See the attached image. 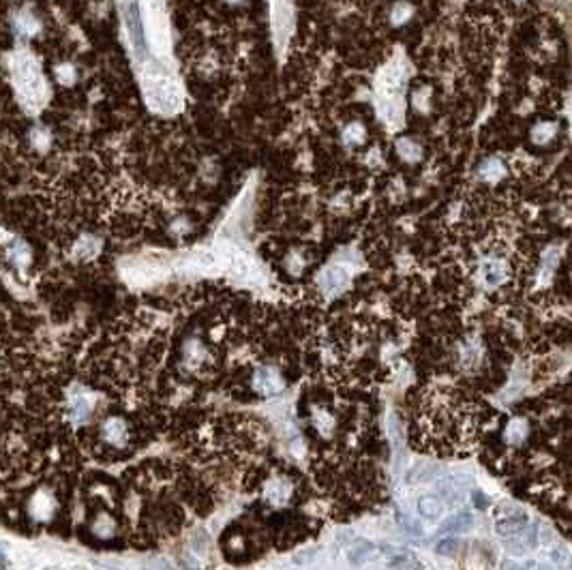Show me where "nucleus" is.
Listing matches in <instances>:
<instances>
[{"mask_svg":"<svg viewBox=\"0 0 572 570\" xmlns=\"http://www.w3.org/2000/svg\"><path fill=\"white\" fill-rule=\"evenodd\" d=\"M116 5L146 105L159 116L178 114L184 101L165 0H116Z\"/></svg>","mask_w":572,"mask_h":570,"instance_id":"f257e3e1","label":"nucleus"},{"mask_svg":"<svg viewBox=\"0 0 572 570\" xmlns=\"http://www.w3.org/2000/svg\"><path fill=\"white\" fill-rule=\"evenodd\" d=\"M9 74L21 107L31 114L41 112L52 92L39 67V60L26 50H17L9 60Z\"/></svg>","mask_w":572,"mask_h":570,"instance_id":"f03ea898","label":"nucleus"},{"mask_svg":"<svg viewBox=\"0 0 572 570\" xmlns=\"http://www.w3.org/2000/svg\"><path fill=\"white\" fill-rule=\"evenodd\" d=\"M410 69L403 58L395 56L375 80V110L381 123L390 129H399L403 123V90Z\"/></svg>","mask_w":572,"mask_h":570,"instance_id":"7ed1b4c3","label":"nucleus"},{"mask_svg":"<svg viewBox=\"0 0 572 570\" xmlns=\"http://www.w3.org/2000/svg\"><path fill=\"white\" fill-rule=\"evenodd\" d=\"M99 448L107 455H127L133 446V429L125 416H107L97 424Z\"/></svg>","mask_w":572,"mask_h":570,"instance_id":"20e7f679","label":"nucleus"},{"mask_svg":"<svg viewBox=\"0 0 572 570\" xmlns=\"http://www.w3.org/2000/svg\"><path fill=\"white\" fill-rule=\"evenodd\" d=\"M212 367V354L200 337H189L178 349V369L182 373L200 375Z\"/></svg>","mask_w":572,"mask_h":570,"instance_id":"39448f33","label":"nucleus"},{"mask_svg":"<svg viewBox=\"0 0 572 570\" xmlns=\"http://www.w3.org/2000/svg\"><path fill=\"white\" fill-rule=\"evenodd\" d=\"M309 426H311V431L318 438L330 440L339 429V420L335 412L324 406V403H311V408H309Z\"/></svg>","mask_w":572,"mask_h":570,"instance_id":"423d86ee","label":"nucleus"},{"mask_svg":"<svg viewBox=\"0 0 572 570\" xmlns=\"http://www.w3.org/2000/svg\"><path fill=\"white\" fill-rule=\"evenodd\" d=\"M251 384H253V392L259 399H268V397L279 395L285 388V377L275 367H259L253 373V382Z\"/></svg>","mask_w":572,"mask_h":570,"instance_id":"0eeeda50","label":"nucleus"},{"mask_svg":"<svg viewBox=\"0 0 572 570\" xmlns=\"http://www.w3.org/2000/svg\"><path fill=\"white\" fill-rule=\"evenodd\" d=\"M56 508H58V500L54 491L47 487H39L28 500V515L31 519H37V521H50Z\"/></svg>","mask_w":572,"mask_h":570,"instance_id":"6e6552de","label":"nucleus"},{"mask_svg":"<svg viewBox=\"0 0 572 570\" xmlns=\"http://www.w3.org/2000/svg\"><path fill=\"white\" fill-rule=\"evenodd\" d=\"M292 493H294L292 481L288 476H283V474H279V476H275L272 481L266 483V487H264V502L268 506L281 508L285 504H290Z\"/></svg>","mask_w":572,"mask_h":570,"instance_id":"1a4fd4ad","label":"nucleus"},{"mask_svg":"<svg viewBox=\"0 0 572 570\" xmlns=\"http://www.w3.org/2000/svg\"><path fill=\"white\" fill-rule=\"evenodd\" d=\"M210 553V538L206 532H196L193 536H191L189 540V547L184 549L182 553V560L189 568H193V570H202L204 566V560L208 558Z\"/></svg>","mask_w":572,"mask_h":570,"instance_id":"9d476101","label":"nucleus"},{"mask_svg":"<svg viewBox=\"0 0 572 570\" xmlns=\"http://www.w3.org/2000/svg\"><path fill=\"white\" fill-rule=\"evenodd\" d=\"M349 283V273L343 266L332 264L322 270L320 275V290L326 296H337L345 290V285Z\"/></svg>","mask_w":572,"mask_h":570,"instance_id":"9b49d317","label":"nucleus"},{"mask_svg":"<svg viewBox=\"0 0 572 570\" xmlns=\"http://www.w3.org/2000/svg\"><path fill=\"white\" fill-rule=\"evenodd\" d=\"M221 547L225 549L229 560H243L251 551V542H249V536L241 532V528L232 526L221 540Z\"/></svg>","mask_w":572,"mask_h":570,"instance_id":"f8f14e48","label":"nucleus"},{"mask_svg":"<svg viewBox=\"0 0 572 570\" xmlns=\"http://www.w3.org/2000/svg\"><path fill=\"white\" fill-rule=\"evenodd\" d=\"M11 28L19 39H31V37L39 35L41 19L31 9H19L11 15Z\"/></svg>","mask_w":572,"mask_h":570,"instance_id":"ddd939ff","label":"nucleus"},{"mask_svg":"<svg viewBox=\"0 0 572 570\" xmlns=\"http://www.w3.org/2000/svg\"><path fill=\"white\" fill-rule=\"evenodd\" d=\"M480 275H483L485 285H489V288H497V285H502L508 279V266H506V262H502V259L489 257L480 266Z\"/></svg>","mask_w":572,"mask_h":570,"instance_id":"4468645a","label":"nucleus"},{"mask_svg":"<svg viewBox=\"0 0 572 570\" xmlns=\"http://www.w3.org/2000/svg\"><path fill=\"white\" fill-rule=\"evenodd\" d=\"M5 255H7V262H11L17 270H24L26 268L28 264H31V247L24 243V241H19V239H15V241H11V243H7L5 245Z\"/></svg>","mask_w":572,"mask_h":570,"instance_id":"2eb2a0df","label":"nucleus"},{"mask_svg":"<svg viewBox=\"0 0 572 570\" xmlns=\"http://www.w3.org/2000/svg\"><path fill=\"white\" fill-rule=\"evenodd\" d=\"M88 532L94 536V538H114L116 532H118V526H116V521L114 517L105 515V512H97L92 519H90V524H88Z\"/></svg>","mask_w":572,"mask_h":570,"instance_id":"dca6fc26","label":"nucleus"},{"mask_svg":"<svg viewBox=\"0 0 572 570\" xmlns=\"http://www.w3.org/2000/svg\"><path fill=\"white\" fill-rule=\"evenodd\" d=\"M495 530L499 536H506V538H514L519 534H523L528 530V519L526 515H512V517H504L499 519L495 524Z\"/></svg>","mask_w":572,"mask_h":570,"instance_id":"f3484780","label":"nucleus"},{"mask_svg":"<svg viewBox=\"0 0 572 570\" xmlns=\"http://www.w3.org/2000/svg\"><path fill=\"white\" fill-rule=\"evenodd\" d=\"M99 251H101V241L97 236H82L73 247V255L78 259H92L99 255Z\"/></svg>","mask_w":572,"mask_h":570,"instance_id":"a211bd4d","label":"nucleus"},{"mask_svg":"<svg viewBox=\"0 0 572 570\" xmlns=\"http://www.w3.org/2000/svg\"><path fill=\"white\" fill-rule=\"evenodd\" d=\"M373 553H375V547H373V544H371L369 540H356V542L352 544V547H349L347 558H349V562H352L354 566H363L367 560L373 558Z\"/></svg>","mask_w":572,"mask_h":570,"instance_id":"6ab92c4d","label":"nucleus"},{"mask_svg":"<svg viewBox=\"0 0 572 570\" xmlns=\"http://www.w3.org/2000/svg\"><path fill=\"white\" fill-rule=\"evenodd\" d=\"M471 526H474V519L469 512H457L442 526V532L444 534H461V532H467Z\"/></svg>","mask_w":572,"mask_h":570,"instance_id":"aec40b11","label":"nucleus"},{"mask_svg":"<svg viewBox=\"0 0 572 570\" xmlns=\"http://www.w3.org/2000/svg\"><path fill=\"white\" fill-rule=\"evenodd\" d=\"M365 139H367V129H365V125H361V123H349V125L343 129V133H341L343 146H349V148L361 146Z\"/></svg>","mask_w":572,"mask_h":570,"instance_id":"412c9836","label":"nucleus"},{"mask_svg":"<svg viewBox=\"0 0 572 570\" xmlns=\"http://www.w3.org/2000/svg\"><path fill=\"white\" fill-rule=\"evenodd\" d=\"M444 510V504L437 495H422L420 502H418V512L424 517V519H437Z\"/></svg>","mask_w":572,"mask_h":570,"instance_id":"4be33fe9","label":"nucleus"},{"mask_svg":"<svg viewBox=\"0 0 572 570\" xmlns=\"http://www.w3.org/2000/svg\"><path fill=\"white\" fill-rule=\"evenodd\" d=\"M536 547V530L534 532H523L519 536H514V540H506V549L512 553H526L530 549Z\"/></svg>","mask_w":572,"mask_h":570,"instance_id":"5701e85b","label":"nucleus"},{"mask_svg":"<svg viewBox=\"0 0 572 570\" xmlns=\"http://www.w3.org/2000/svg\"><path fill=\"white\" fill-rule=\"evenodd\" d=\"M31 141H33V146H35L39 153H45L47 148H50V144H52V133H50V129H45V127L37 125V127L31 131Z\"/></svg>","mask_w":572,"mask_h":570,"instance_id":"b1692460","label":"nucleus"},{"mask_svg":"<svg viewBox=\"0 0 572 570\" xmlns=\"http://www.w3.org/2000/svg\"><path fill=\"white\" fill-rule=\"evenodd\" d=\"M397 150L405 161H418L420 159V146L410 137H401L397 141Z\"/></svg>","mask_w":572,"mask_h":570,"instance_id":"393cba45","label":"nucleus"},{"mask_svg":"<svg viewBox=\"0 0 572 570\" xmlns=\"http://www.w3.org/2000/svg\"><path fill=\"white\" fill-rule=\"evenodd\" d=\"M306 268V257L298 251H290L288 257H285V270H288L292 277H300Z\"/></svg>","mask_w":572,"mask_h":570,"instance_id":"a878e982","label":"nucleus"},{"mask_svg":"<svg viewBox=\"0 0 572 570\" xmlns=\"http://www.w3.org/2000/svg\"><path fill=\"white\" fill-rule=\"evenodd\" d=\"M56 80L62 84V86H71L76 80H78V71L73 64H69V62H62L56 67Z\"/></svg>","mask_w":572,"mask_h":570,"instance_id":"bb28decb","label":"nucleus"},{"mask_svg":"<svg viewBox=\"0 0 572 570\" xmlns=\"http://www.w3.org/2000/svg\"><path fill=\"white\" fill-rule=\"evenodd\" d=\"M410 17H412V7H410L408 3H397V5L392 7L390 19H392L395 26H401V24H405Z\"/></svg>","mask_w":572,"mask_h":570,"instance_id":"cd10ccee","label":"nucleus"},{"mask_svg":"<svg viewBox=\"0 0 572 570\" xmlns=\"http://www.w3.org/2000/svg\"><path fill=\"white\" fill-rule=\"evenodd\" d=\"M69 412L73 418H84L88 412H90V403L86 397H76L71 399V406H69Z\"/></svg>","mask_w":572,"mask_h":570,"instance_id":"c85d7f7f","label":"nucleus"},{"mask_svg":"<svg viewBox=\"0 0 572 570\" xmlns=\"http://www.w3.org/2000/svg\"><path fill=\"white\" fill-rule=\"evenodd\" d=\"M146 570H174L172 564L168 560H163V558H150L146 562Z\"/></svg>","mask_w":572,"mask_h":570,"instance_id":"c756f323","label":"nucleus"},{"mask_svg":"<svg viewBox=\"0 0 572 570\" xmlns=\"http://www.w3.org/2000/svg\"><path fill=\"white\" fill-rule=\"evenodd\" d=\"M457 549H459V542L457 540H444V542L437 544V553H442V555L455 553Z\"/></svg>","mask_w":572,"mask_h":570,"instance_id":"7c9ffc66","label":"nucleus"},{"mask_svg":"<svg viewBox=\"0 0 572 570\" xmlns=\"http://www.w3.org/2000/svg\"><path fill=\"white\" fill-rule=\"evenodd\" d=\"M536 570H549V568H546V566H538Z\"/></svg>","mask_w":572,"mask_h":570,"instance_id":"2f4dec72","label":"nucleus"},{"mask_svg":"<svg viewBox=\"0 0 572 570\" xmlns=\"http://www.w3.org/2000/svg\"><path fill=\"white\" fill-rule=\"evenodd\" d=\"M225 3H241V0H225Z\"/></svg>","mask_w":572,"mask_h":570,"instance_id":"473e14b6","label":"nucleus"}]
</instances>
